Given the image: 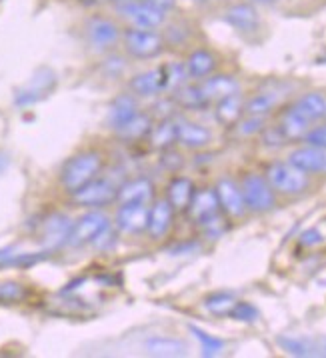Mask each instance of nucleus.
Instances as JSON below:
<instances>
[{
  "instance_id": "393cba45",
  "label": "nucleus",
  "mask_w": 326,
  "mask_h": 358,
  "mask_svg": "<svg viewBox=\"0 0 326 358\" xmlns=\"http://www.w3.org/2000/svg\"><path fill=\"white\" fill-rule=\"evenodd\" d=\"M311 120L304 115H300L297 108H295V104H292L288 110H284L278 129L283 130L286 141H302L304 134L311 130Z\"/></svg>"
},
{
  "instance_id": "c85d7f7f",
  "label": "nucleus",
  "mask_w": 326,
  "mask_h": 358,
  "mask_svg": "<svg viewBox=\"0 0 326 358\" xmlns=\"http://www.w3.org/2000/svg\"><path fill=\"white\" fill-rule=\"evenodd\" d=\"M295 108L300 115L306 116L311 122H316L326 116V96L320 92H309L295 102Z\"/></svg>"
},
{
  "instance_id": "f3484780",
  "label": "nucleus",
  "mask_w": 326,
  "mask_h": 358,
  "mask_svg": "<svg viewBox=\"0 0 326 358\" xmlns=\"http://www.w3.org/2000/svg\"><path fill=\"white\" fill-rule=\"evenodd\" d=\"M172 216H174V208L171 206V202L166 199H160L150 206L148 213V229L146 232L150 234V238L160 241L169 234V230L172 227Z\"/></svg>"
},
{
  "instance_id": "20e7f679",
  "label": "nucleus",
  "mask_w": 326,
  "mask_h": 358,
  "mask_svg": "<svg viewBox=\"0 0 326 358\" xmlns=\"http://www.w3.org/2000/svg\"><path fill=\"white\" fill-rule=\"evenodd\" d=\"M125 48L136 60H153L164 52V38L153 29H128L122 34Z\"/></svg>"
},
{
  "instance_id": "37998d69",
  "label": "nucleus",
  "mask_w": 326,
  "mask_h": 358,
  "mask_svg": "<svg viewBox=\"0 0 326 358\" xmlns=\"http://www.w3.org/2000/svg\"><path fill=\"white\" fill-rule=\"evenodd\" d=\"M6 169H8V157L6 155H0V174H4Z\"/></svg>"
},
{
  "instance_id": "b1692460",
  "label": "nucleus",
  "mask_w": 326,
  "mask_h": 358,
  "mask_svg": "<svg viewBox=\"0 0 326 358\" xmlns=\"http://www.w3.org/2000/svg\"><path fill=\"white\" fill-rule=\"evenodd\" d=\"M225 20L239 32H255L260 24L258 13L250 4H234L225 13Z\"/></svg>"
},
{
  "instance_id": "423d86ee",
  "label": "nucleus",
  "mask_w": 326,
  "mask_h": 358,
  "mask_svg": "<svg viewBox=\"0 0 326 358\" xmlns=\"http://www.w3.org/2000/svg\"><path fill=\"white\" fill-rule=\"evenodd\" d=\"M108 227H111L108 216L102 215L99 210H88L76 222H72L66 244L72 246V248H80L85 244H92V241L99 236L100 232L106 230Z\"/></svg>"
},
{
  "instance_id": "4be33fe9",
  "label": "nucleus",
  "mask_w": 326,
  "mask_h": 358,
  "mask_svg": "<svg viewBox=\"0 0 326 358\" xmlns=\"http://www.w3.org/2000/svg\"><path fill=\"white\" fill-rule=\"evenodd\" d=\"M155 122H153V116L146 115V113H136L130 120H127L120 129H116V136L122 141V143H136L148 136V132L153 130Z\"/></svg>"
},
{
  "instance_id": "9d476101",
  "label": "nucleus",
  "mask_w": 326,
  "mask_h": 358,
  "mask_svg": "<svg viewBox=\"0 0 326 358\" xmlns=\"http://www.w3.org/2000/svg\"><path fill=\"white\" fill-rule=\"evenodd\" d=\"M86 36H88V43L92 44L94 48L108 50V48H113L114 44L120 41V29L111 18L94 16L86 24Z\"/></svg>"
},
{
  "instance_id": "9b49d317",
  "label": "nucleus",
  "mask_w": 326,
  "mask_h": 358,
  "mask_svg": "<svg viewBox=\"0 0 326 358\" xmlns=\"http://www.w3.org/2000/svg\"><path fill=\"white\" fill-rule=\"evenodd\" d=\"M155 196V182L148 176L130 178L118 187L116 202L118 204H148Z\"/></svg>"
},
{
  "instance_id": "6e6552de",
  "label": "nucleus",
  "mask_w": 326,
  "mask_h": 358,
  "mask_svg": "<svg viewBox=\"0 0 326 358\" xmlns=\"http://www.w3.org/2000/svg\"><path fill=\"white\" fill-rule=\"evenodd\" d=\"M57 86V74L50 69H41L29 83L18 88L15 94L16 106H30L34 102L43 101L44 96H48V92Z\"/></svg>"
},
{
  "instance_id": "dca6fc26",
  "label": "nucleus",
  "mask_w": 326,
  "mask_h": 358,
  "mask_svg": "<svg viewBox=\"0 0 326 358\" xmlns=\"http://www.w3.org/2000/svg\"><path fill=\"white\" fill-rule=\"evenodd\" d=\"M176 124H178V144L185 148L199 150L208 146V143L213 141V132L199 122H192L188 118H176Z\"/></svg>"
},
{
  "instance_id": "c9c22d12",
  "label": "nucleus",
  "mask_w": 326,
  "mask_h": 358,
  "mask_svg": "<svg viewBox=\"0 0 326 358\" xmlns=\"http://www.w3.org/2000/svg\"><path fill=\"white\" fill-rule=\"evenodd\" d=\"M234 127L242 136H253L256 132H262V129H264V116L246 115V118H241Z\"/></svg>"
},
{
  "instance_id": "09e8293b",
  "label": "nucleus",
  "mask_w": 326,
  "mask_h": 358,
  "mask_svg": "<svg viewBox=\"0 0 326 358\" xmlns=\"http://www.w3.org/2000/svg\"><path fill=\"white\" fill-rule=\"evenodd\" d=\"M197 2H208V0H197Z\"/></svg>"
},
{
  "instance_id": "7c9ffc66",
  "label": "nucleus",
  "mask_w": 326,
  "mask_h": 358,
  "mask_svg": "<svg viewBox=\"0 0 326 358\" xmlns=\"http://www.w3.org/2000/svg\"><path fill=\"white\" fill-rule=\"evenodd\" d=\"M172 102L178 104L180 108H188V110H197V108L208 106V101L204 99L199 85H185L183 88H178L172 94Z\"/></svg>"
},
{
  "instance_id": "39448f33",
  "label": "nucleus",
  "mask_w": 326,
  "mask_h": 358,
  "mask_svg": "<svg viewBox=\"0 0 326 358\" xmlns=\"http://www.w3.org/2000/svg\"><path fill=\"white\" fill-rule=\"evenodd\" d=\"M242 196L246 210L250 213H267L274 206V190L269 185V180L260 174H246L241 185Z\"/></svg>"
},
{
  "instance_id": "2f4dec72",
  "label": "nucleus",
  "mask_w": 326,
  "mask_h": 358,
  "mask_svg": "<svg viewBox=\"0 0 326 358\" xmlns=\"http://www.w3.org/2000/svg\"><path fill=\"white\" fill-rule=\"evenodd\" d=\"M160 71H162V90L164 92L174 94L178 88L186 85L188 74H186L185 62H171L166 66H160Z\"/></svg>"
},
{
  "instance_id": "2eb2a0df",
  "label": "nucleus",
  "mask_w": 326,
  "mask_h": 358,
  "mask_svg": "<svg viewBox=\"0 0 326 358\" xmlns=\"http://www.w3.org/2000/svg\"><path fill=\"white\" fill-rule=\"evenodd\" d=\"M200 90L204 94V99L211 102H218L227 96H232L236 92H241V85L234 76L230 74H214V76H206L204 80L199 83Z\"/></svg>"
},
{
  "instance_id": "6ab92c4d",
  "label": "nucleus",
  "mask_w": 326,
  "mask_h": 358,
  "mask_svg": "<svg viewBox=\"0 0 326 358\" xmlns=\"http://www.w3.org/2000/svg\"><path fill=\"white\" fill-rule=\"evenodd\" d=\"M220 204H218V196L214 188H202V190H194V196L188 206V215L192 216L197 222H204L206 218H213L218 215Z\"/></svg>"
},
{
  "instance_id": "4c0bfd02",
  "label": "nucleus",
  "mask_w": 326,
  "mask_h": 358,
  "mask_svg": "<svg viewBox=\"0 0 326 358\" xmlns=\"http://www.w3.org/2000/svg\"><path fill=\"white\" fill-rule=\"evenodd\" d=\"M22 299H24V288H22V285L13 282V280L0 282V301L18 302L22 301Z\"/></svg>"
},
{
  "instance_id": "ea45409f",
  "label": "nucleus",
  "mask_w": 326,
  "mask_h": 358,
  "mask_svg": "<svg viewBox=\"0 0 326 358\" xmlns=\"http://www.w3.org/2000/svg\"><path fill=\"white\" fill-rule=\"evenodd\" d=\"M302 141L309 144V146L326 148V124H323V127H314V129L309 130V132L304 134Z\"/></svg>"
},
{
  "instance_id": "de8ad7c7",
  "label": "nucleus",
  "mask_w": 326,
  "mask_h": 358,
  "mask_svg": "<svg viewBox=\"0 0 326 358\" xmlns=\"http://www.w3.org/2000/svg\"><path fill=\"white\" fill-rule=\"evenodd\" d=\"M320 350H323V355L326 357V341H325V344H323V348H320Z\"/></svg>"
},
{
  "instance_id": "8fccbe9b",
  "label": "nucleus",
  "mask_w": 326,
  "mask_h": 358,
  "mask_svg": "<svg viewBox=\"0 0 326 358\" xmlns=\"http://www.w3.org/2000/svg\"><path fill=\"white\" fill-rule=\"evenodd\" d=\"M325 118H326V116H325Z\"/></svg>"
},
{
  "instance_id": "ddd939ff",
  "label": "nucleus",
  "mask_w": 326,
  "mask_h": 358,
  "mask_svg": "<svg viewBox=\"0 0 326 358\" xmlns=\"http://www.w3.org/2000/svg\"><path fill=\"white\" fill-rule=\"evenodd\" d=\"M288 162L306 174H326V148L318 146H300L288 155Z\"/></svg>"
},
{
  "instance_id": "f8f14e48",
  "label": "nucleus",
  "mask_w": 326,
  "mask_h": 358,
  "mask_svg": "<svg viewBox=\"0 0 326 358\" xmlns=\"http://www.w3.org/2000/svg\"><path fill=\"white\" fill-rule=\"evenodd\" d=\"M71 227L72 220L62 213L46 216L41 224V236H43V244L46 246V250H55L58 246L66 244Z\"/></svg>"
},
{
  "instance_id": "a18cd8bd",
  "label": "nucleus",
  "mask_w": 326,
  "mask_h": 358,
  "mask_svg": "<svg viewBox=\"0 0 326 358\" xmlns=\"http://www.w3.org/2000/svg\"><path fill=\"white\" fill-rule=\"evenodd\" d=\"M318 64H326V55H325V57L318 58Z\"/></svg>"
},
{
  "instance_id": "473e14b6",
  "label": "nucleus",
  "mask_w": 326,
  "mask_h": 358,
  "mask_svg": "<svg viewBox=\"0 0 326 358\" xmlns=\"http://www.w3.org/2000/svg\"><path fill=\"white\" fill-rule=\"evenodd\" d=\"M234 304H236V299L230 292H214L204 299V308L214 316H230Z\"/></svg>"
},
{
  "instance_id": "79ce46f5",
  "label": "nucleus",
  "mask_w": 326,
  "mask_h": 358,
  "mask_svg": "<svg viewBox=\"0 0 326 358\" xmlns=\"http://www.w3.org/2000/svg\"><path fill=\"white\" fill-rule=\"evenodd\" d=\"M148 2H153L155 6H158L164 13H169L171 8H174V4H176V0H148Z\"/></svg>"
},
{
  "instance_id": "412c9836",
  "label": "nucleus",
  "mask_w": 326,
  "mask_h": 358,
  "mask_svg": "<svg viewBox=\"0 0 326 358\" xmlns=\"http://www.w3.org/2000/svg\"><path fill=\"white\" fill-rule=\"evenodd\" d=\"M130 92L134 96H142V99H150L156 96L162 90V71L160 69H150V71H144L136 76L130 78Z\"/></svg>"
},
{
  "instance_id": "4468645a",
  "label": "nucleus",
  "mask_w": 326,
  "mask_h": 358,
  "mask_svg": "<svg viewBox=\"0 0 326 358\" xmlns=\"http://www.w3.org/2000/svg\"><path fill=\"white\" fill-rule=\"evenodd\" d=\"M216 196H218V204L220 208L232 218H241L246 213V204H244V196H242L241 187L230 180V178H220L216 182Z\"/></svg>"
},
{
  "instance_id": "aec40b11",
  "label": "nucleus",
  "mask_w": 326,
  "mask_h": 358,
  "mask_svg": "<svg viewBox=\"0 0 326 358\" xmlns=\"http://www.w3.org/2000/svg\"><path fill=\"white\" fill-rule=\"evenodd\" d=\"M148 144L150 148L155 150H171L174 144L178 143V124H176V118H162L158 120L153 130L148 132Z\"/></svg>"
},
{
  "instance_id": "cd10ccee",
  "label": "nucleus",
  "mask_w": 326,
  "mask_h": 358,
  "mask_svg": "<svg viewBox=\"0 0 326 358\" xmlns=\"http://www.w3.org/2000/svg\"><path fill=\"white\" fill-rule=\"evenodd\" d=\"M144 348L153 357H185L188 352V346L183 341L171 336H153L146 341Z\"/></svg>"
},
{
  "instance_id": "f03ea898",
  "label": "nucleus",
  "mask_w": 326,
  "mask_h": 358,
  "mask_svg": "<svg viewBox=\"0 0 326 358\" xmlns=\"http://www.w3.org/2000/svg\"><path fill=\"white\" fill-rule=\"evenodd\" d=\"M113 6L118 15L125 16L136 29L156 30L166 20V13L148 0H113Z\"/></svg>"
},
{
  "instance_id": "1a4fd4ad",
  "label": "nucleus",
  "mask_w": 326,
  "mask_h": 358,
  "mask_svg": "<svg viewBox=\"0 0 326 358\" xmlns=\"http://www.w3.org/2000/svg\"><path fill=\"white\" fill-rule=\"evenodd\" d=\"M148 204H120L116 210L114 224L125 234H141L148 229Z\"/></svg>"
},
{
  "instance_id": "c756f323",
  "label": "nucleus",
  "mask_w": 326,
  "mask_h": 358,
  "mask_svg": "<svg viewBox=\"0 0 326 358\" xmlns=\"http://www.w3.org/2000/svg\"><path fill=\"white\" fill-rule=\"evenodd\" d=\"M281 102L278 92H258L250 101L244 102V113L250 116H264L270 115Z\"/></svg>"
},
{
  "instance_id": "a19ab883",
  "label": "nucleus",
  "mask_w": 326,
  "mask_h": 358,
  "mask_svg": "<svg viewBox=\"0 0 326 358\" xmlns=\"http://www.w3.org/2000/svg\"><path fill=\"white\" fill-rule=\"evenodd\" d=\"M323 241L325 238H323L320 230L316 229H309L306 232H302V236H300V244L302 246H316V244H320Z\"/></svg>"
},
{
  "instance_id": "a211bd4d",
  "label": "nucleus",
  "mask_w": 326,
  "mask_h": 358,
  "mask_svg": "<svg viewBox=\"0 0 326 358\" xmlns=\"http://www.w3.org/2000/svg\"><path fill=\"white\" fill-rule=\"evenodd\" d=\"M139 110H141L139 108V99L134 94H120L111 102V106L106 110V124L113 130L120 129Z\"/></svg>"
},
{
  "instance_id": "7ed1b4c3",
  "label": "nucleus",
  "mask_w": 326,
  "mask_h": 358,
  "mask_svg": "<svg viewBox=\"0 0 326 358\" xmlns=\"http://www.w3.org/2000/svg\"><path fill=\"white\" fill-rule=\"evenodd\" d=\"M267 180L272 187V190L281 192V194H288L295 196L300 194L309 188V174L298 171L295 164L286 162H272L267 169Z\"/></svg>"
},
{
  "instance_id": "bb28decb",
  "label": "nucleus",
  "mask_w": 326,
  "mask_h": 358,
  "mask_svg": "<svg viewBox=\"0 0 326 358\" xmlns=\"http://www.w3.org/2000/svg\"><path fill=\"white\" fill-rule=\"evenodd\" d=\"M186 74L188 78H194V80H204L206 76H211L216 69V58L213 52L208 50H194L190 57L186 58L185 62Z\"/></svg>"
},
{
  "instance_id": "58836bf2",
  "label": "nucleus",
  "mask_w": 326,
  "mask_h": 358,
  "mask_svg": "<svg viewBox=\"0 0 326 358\" xmlns=\"http://www.w3.org/2000/svg\"><path fill=\"white\" fill-rule=\"evenodd\" d=\"M264 132V136H262V143L267 148H281L284 143H286V138H284L283 130L278 129V127H272V129H262Z\"/></svg>"
},
{
  "instance_id": "f704fd0d",
  "label": "nucleus",
  "mask_w": 326,
  "mask_h": 358,
  "mask_svg": "<svg viewBox=\"0 0 326 358\" xmlns=\"http://www.w3.org/2000/svg\"><path fill=\"white\" fill-rule=\"evenodd\" d=\"M190 332L194 334V338L200 343V348H202V357H216L222 352L225 348V343L220 338H216L213 334H208L206 330L199 329V327H192L190 324Z\"/></svg>"
},
{
  "instance_id": "a878e982",
  "label": "nucleus",
  "mask_w": 326,
  "mask_h": 358,
  "mask_svg": "<svg viewBox=\"0 0 326 358\" xmlns=\"http://www.w3.org/2000/svg\"><path fill=\"white\" fill-rule=\"evenodd\" d=\"M242 115H244V102H242L241 92L218 101L214 106V116L222 127H234L242 118Z\"/></svg>"
},
{
  "instance_id": "49530a36",
  "label": "nucleus",
  "mask_w": 326,
  "mask_h": 358,
  "mask_svg": "<svg viewBox=\"0 0 326 358\" xmlns=\"http://www.w3.org/2000/svg\"><path fill=\"white\" fill-rule=\"evenodd\" d=\"M255 2H262V4H269V2H274V0H255Z\"/></svg>"
},
{
  "instance_id": "c03bdc74",
  "label": "nucleus",
  "mask_w": 326,
  "mask_h": 358,
  "mask_svg": "<svg viewBox=\"0 0 326 358\" xmlns=\"http://www.w3.org/2000/svg\"><path fill=\"white\" fill-rule=\"evenodd\" d=\"M86 4H100V2H104V0H83Z\"/></svg>"
},
{
  "instance_id": "f257e3e1",
  "label": "nucleus",
  "mask_w": 326,
  "mask_h": 358,
  "mask_svg": "<svg viewBox=\"0 0 326 358\" xmlns=\"http://www.w3.org/2000/svg\"><path fill=\"white\" fill-rule=\"evenodd\" d=\"M104 169V158L97 150H85L69 158L60 171V185L66 192H76L78 188L88 185L90 180L99 178Z\"/></svg>"
},
{
  "instance_id": "e433bc0d",
  "label": "nucleus",
  "mask_w": 326,
  "mask_h": 358,
  "mask_svg": "<svg viewBox=\"0 0 326 358\" xmlns=\"http://www.w3.org/2000/svg\"><path fill=\"white\" fill-rule=\"evenodd\" d=\"M230 316H232L234 320H241V322H256L260 315H258L256 306H253L250 302L236 301V304H234V308H232Z\"/></svg>"
},
{
  "instance_id": "5701e85b",
  "label": "nucleus",
  "mask_w": 326,
  "mask_h": 358,
  "mask_svg": "<svg viewBox=\"0 0 326 358\" xmlns=\"http://www.w3.org/2000/svg\"><path fill=\"white\" fill-rule=\"evenodd\" d=\"M192 196H194V185L186 176L172 178L171 182H169V187H166V201L171 202L172 208L178 210V213L188 210Z\"/></svg>"
},
{
  "instance_id": "0eeeda50",
  "label": "nucleus",
  "mask_w": 326,
  "mask_h": 358,
  "mask_svg": "<svg viewBox=\"0 0 326 358\" xmlns=\"http://www.w3.org/2000/svg\"><path fill=\"white\" fill-rule=\"evenodd\" d=\"M116 192L118 187H114L113 180L94 178L83 188H78L76 192H72V201L85 208H102L106 204L116 202Z\"/></svg>"
},
{
  "instance_id": "72a5a7b5",
  "label": "nucleus",
  "mask_w": 326,
  "mask_h": 358,
  "mask_svg": "<svg viewBox=\"0 0 326 358\" xmlns=\"http://www.w3.org/2000/svg\"><path fill=\"white\" fill-rule=\"evenodd\" d=\"M278 344L292 357H312L316 355V344L309 338H290V336H281Z\"/></svg>"
}]
</instances>
